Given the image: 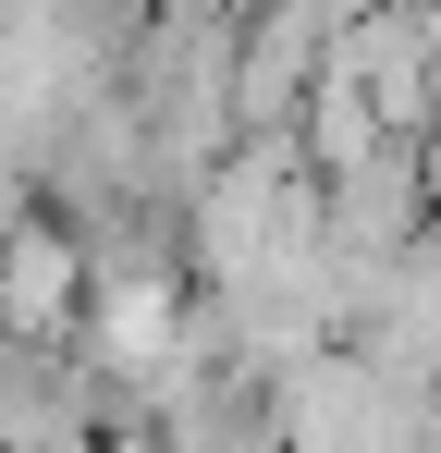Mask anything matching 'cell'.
<instances>
[{
	"label": "cell",
	"instance_id": "6da1fadb",
	"mask_svg": "<svg viewBox=\"0 0 441 453\" xmlns=\"http://www.w3.org/2000/svg\"><path fill=\"white\" fill-rule=\"evenodd\" d=\"M331 74H356V98L380 111V135L392 148H417L441 123V37L417 0H380V12H356V25H331V50H319Z\"/></svg>",
	"mask_w": 441,
	"mask_h": 453
},
{
	"label": "cell",
	"instance_id": "7a4b0ae2",
	"mask_svg": "<svg viewBox=\"0 0 441 453\" xmlns=\"http://www.w3.org/2000/svg\"><path fill=\"white\" fill-rule=\"evenodd\" d=\"M74 319H86V245H74V221L25 209V221L0 233V343L62 356Z\"/></svg>",
	"mask_w": 441,
	"mask_h": 453
},
{
	"label": "cell",
	"instance_id": "3957f363",
	"mask_svg": "<svg viewBox=\"0 0 441 453\" xmlns=\"http://www.w3.org/2000/svg\"><path fill=\"white\" fill-rule=\"evenodd\" d=\"M405 159H417V196H429V221H441V123H429V135H417Z\"/></svg>",
	"mask_w": 441,
	"mask_h": 453
}]
</instances>
